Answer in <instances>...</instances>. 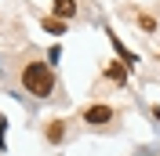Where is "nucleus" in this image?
I'll return each mask as SVG.
<instances>
[{"label": "nucleus", "mask_w": 160, "mask_h": 156, "mask_svg": "<svg viewBox=\"0 0 160 156\" xmlns=\"http://www.w3.org/2000/svg\"><path fill=\"white\" fill-rule=\"evenodd\" d=\"M22 84H26L29 95L48 98L51 91H55V73H51V66H44V62H29L26 73H22Z\"/></svg>", "instance_id": "nucleus-1"}, {"label": "nucleus", "mask_w": 160, "mask_h": 156, "mask_svg": "<svg viewBox=\"0 0 160 156\" xmlns=\"http://www.w3.org/2000/svg\"><path fill=\"white\" fill-rule=\"evenodd\" d=\"M84 120L95 124V127H102V124H109V120H113V109H109V105H91L88 113H84Z\"/></svg>", "instance_id": "nucleus-2"}, {"label": "nucleus", "mask_w": 160, "mask_h": 156, "mask_svg": "<svg viewBox=\"0 0 160 156\" xmlns=\"http://www.w3.org/2000/svg\"><path fill=\"white\" fill-rule=\"evenodd\" d=\"M55 15H58V22L73 18V15H77V0H55Z\"/></svg>", "instance_id": "nucleus-3"}, {"label": "nucleus", "mask_w": 160, "mask_h": 156, "mask_svg": "<svg viewBox=\"0 0 160 156\" xmlns=\"http://www.w3.org/2000/svg\"><path fill=\"white\" fill-rule=\"evenodd\" d=\"M106 73H109V80H113V84H124V80H128V69H124V62H120V66H109Z\"/></svg>", "instance_id": "nucleus-4"}, {"label": "nucleus", "mask_w": 160, "mask_h": 156, "mask_svg": "<svg viewBox=\"0 0 160 156\" xmlns=\"http://www.w3.org/2000/svg\"><path fill=\"white\" fill-rule=\"evenodd\" d=\"M62 134H66V127H62V120H55V124L48 127V138L51 142H62Z\"/></svg>", "instance_id": "nucleus-5"}, {"label": "nucleus", "mask_w": 160, "mask_h": 156, "mask_svg": "<svg viewBox=\"0 0 160 156\" xmlns=\"http://www.w3.org/2000/svg\"><path fill=\"white\" fill-rule=\"evenodd\" d=\"M44 29H51V33H62V22H58V18H44Z\"/></svg>", "instance_id": "nucleus-6"}, {"label": "nucleus", "mask_w": 160, "mask_h": 156, "mask_svg": "<svg viewBox=\"0 0 160 156\" xmlns=\"http://www.w3.org/2000/svg\"><path fill=\"white\" fill-rule=\"evenodd\" d=\"M138 22H142V29H149V33H153V29H157V22H153V18H149V15H142V18H138Z\"/></svg>", "instance_id": "nucleus-7"}]
</instances>
